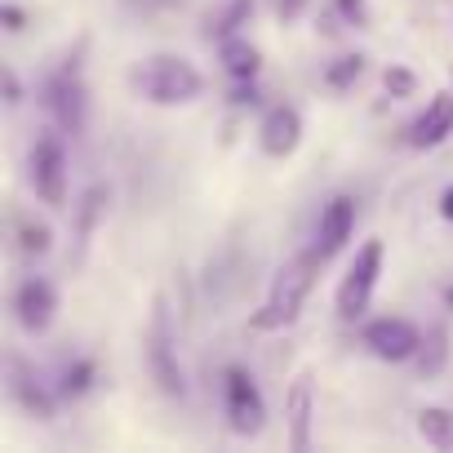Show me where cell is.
Masks as SVG:
<instances>
[{
    "mask_svg": "<svg viewBox=\"0 0 453 453\" xmlns=\"http://www.w3.org/2000/svg\"><path fill=\"white\" fill-rule=\"evenodd\" d=\"M14 316H19V329L23 334H32V338L50 334V325L58 316V289L45 276H27L14 289Z\"/></svg>",
    "mask_w": 453,
    "mask_h": 453,
    "instance_id": "10",
    "label": "cell"
},
{
    "mask_svg": "<svg viewBox=\"0 0 453 453\" xmlns=\"http://www.w3.org/2000/svg\"><path fill=\"white\" fill-rule=\"evenodd\" d=\"M378 276H382V241H365L356 250V258L347 263V276L338 280V294H334V311L342 325L365 320L373 289H378Z\"/></svg>",
    "mask_w": 453,
    "mask_h": 453,
    "instance_id": "5",
    "label": "cell"
},
{
    "mask_svg": "<svg viewBox=\"0 0 453 453\" xmlns=\"http://www.w3.org/2000/svg\"><path fill=\"white\" fill-rule=\"evenodd\" d=\"M129 89L151 107H187L204 94V76L182 54H147L129 67Z\"/></svg>",
    "mask_w": 453,
    "mask_h": 453,
    "instance_id": "1",
    "label": "cell"
},
{
    "mask_svg": "<svg viewBox=\"0 0 453 453\" xmlns=\"http://www.w3.org/2000/svg\"><path fill=\"white\" fill-rule=\"evenodd\" d=\"M94 360H72V365H63V373H58V400H81L89 387H94Z\"/></svg>",
    "mask_w": 453,
    "mask_h": 453,
    "instance_id": "21",
    "label": "cell"
},
{
    "mask_svg": "<svg viewBox=\"0 0 453 453\" xmlns=\"http://www.w3.org/2000/svg\"><path fill=\"white\" fill-rule=\"evenodd\" d=\"M444 365H449V329L444 325H431L426 338H422V347H418V373L422 378H440Z\"/></svg>",
    "mask_w": 453,
    "mask_h": 453,
    "instance_id": "20",
    "label": "cell"
},
{
    "mask_svg": "<svg viewBox=\"0 0 453 453\" xmlns=\"http://www.w3.org/2000/svg\"><path fill=\"white\" fill-rule=\"evenodd\" d=\"M440 218L453 222V187H444V196H440Z\"/></svg>",
    "mask_w": 453,
    "mask_h": 453,
    "instance_id": "28",
    "label": "cell"
},
{
    "mask_svg": "<svg viewBox=\"0 0 453 453\" xmlns=\"http://www.w3.org/2000/svg\"><path fill=\"white\" fill-rule=\"evenodd\" d=\"M63 129H45L32 142V160H27V178L32 191L50 204V209H67V147H63Z\"/></svg>",
    "mask_w": 453,
    "mask_h": 453,
    "instance_id": "7",
    "label": "cell"
},
{
    "mask_svg": "<svg viewBox=\"0 0 453 453\" xmlns=\"http://www.w3.org/2000/svg\"><path fill=\"white\" fill-rule=\"evenodd\" d=\"M449 85H453V67H449Z\"/></svg>",
    "mask_w": 453,
    "mask_h": 453,
    "instance_id": "30",
    "label": "cell"
},
{
    "mask_svg": "<svg viewBox=\"0 0 453 453\" xmlns=\"http://www.w3.org/2000/svg\"><path fill=\"white\" fill-rule=\"evenodd\" d=\"M453 138V89L449 94H435L431 103H426V111H418L413 120H409V129H404V142L413 147V151H435L440 142H449Z\"/></svg>",
    "mask_w": 453,
    "mask_h": 453,
    "instance_id": "13",
    "label": "cell"
},
{
    "mask_svg": "<svg viewBox=\"0 0 453 453\" xmlns=\"http://www.w3.org/2000/svg\"><path fill=\"white\" fill-rule=\"evenodd\" d=\"M10 378H5V391H10V400L14 404H23L32 418H41V422H50L54 418V400H58V391H50L45 382H36V373L23 365V356H10Z\"/></svg>",
    "mask_w": 453,
    "mask_h": 453,
    "instance_id": "14",
    "label": "cell"
},
{
    "mask_svg": "<svg viewBox=\"0 0 453 453\" xmlns=\"http://www.w3.org/2000/svg\"><path fill=\"white\" fill-rule=\"evenodd\" d=\"M107 204H111V187H103V182H94L81 196V204H76V232H81V241H89L98 232V222L107 218Z\"/></svg>",
    "mask_w": 453,
    "mask_h": 453,
    "instance_id": "19",
    "label": "cell"
},
{
    "mask_svg": "<svg viewBox=\"0 0 453 453\" xmlns=\"http://www.w3.org/2000/svg\"><path fill=\"white\" fill-rule=\"evenodd\" d=\"M444 303H449V307H453V289H449V294H444Z\"/></svg>",
    "mask_w": 453,
    "mask_h": 453,
    "instance_id": "29",
    "label": "cell"
},
{
    "mask_svg": "<svg viewBox=\"0 0 453 453\" xmlns=\"http://www.w3.org/2000/svg\"><path fill=\"white\" fill-rule=\"evenodd\" d=\"M5 103H10V107L23 103V85H19V76H14L10 67H5Z\"/></svg>",
    "mask_w": 453,
    "mask_h": 453,
    "instance_id": "26",
    "label": "cell"
},
{
    "mask_svg": "<svg viewBox=\"0 0 453 453\" xmlns=\"http://www.w3.org/2000/svg\"><path fill=\"white\" fill-rule=\"evenodd\" d=\"M298 142H303V111H298L294 103L267 107L263 120H258V147H263V156L289 160V156L298 151Z\"/></svg>",
    "mask_w": 453,
    "mask_h": 453,
    "instance_id": "11",
    "label": "cell"
},
{
    "mask_svg": "<svg viewBox=\"0 0 453 453\" xmlns=\"http://www.w3.org/2000/svg\"><path fill=\"white\" fill-rule=\"evenodd\" d=\"M147 373L156 382L160 395L182 400L187 395V373L178 360V338H173V311L165 298H156L151 307V325H147Z\"/></svg>",
    "mask_w": 453,
    "mask_h": 453,
    "instance_id": "4",
    "label": "cell"
},
{
    "mask_svg": "<svg viewBox=\"0 0 453 453\" xmlns=\"http://www.w3.org/2000/svg\"><path fill=\"white\" fill-rule=\"evenodd\" d=\"M351 232H356V196L338 191V196H329V200H325L320 222H316V241H311V250L320 254V263L338 258V254L347 250Z\"/></svg>",
    "mask_w": 453,
    "mask_h": 453,
    "instance_id": "9",
    "label": "cell"
},
{
    "mask_svg": "<svg viewBox=\"0 0 453 453\" xmlns=\"http://www.w3.org/2000/svg\"><path fill=\"white\" fill-rule=\"evenodd\" d=\"M303 10H307V0H276V19L280 23H298Z\"/></svg>",
    "mask_w": 453,
    "mask_h": 453,
    "instance_id": "25",
    "label": "cell"
},
{
    "mask_svg": "<svg viewBox=\"0 0 453 453\" xmlns=\"http://www.w3.org/2000/svg\"><path fill=\"white\" fill-rule=\"evenodd\" d=\"M320 267H325V263H320L316 250H303L298 258H289V263L276 272L272 294H267V303L250 316V325L263 329V334H276V329L298 325V316H303V307H307V298H311V289H316V272H320Z\"/></svg>",
    "mask_w": 453,
    "mask_h": 453,
    "instance_id": "2",
    "label": "cell"
},
{
    "mask_svg": "<svg viewBox=\"0 0 453 453\" xmlns=\"http://www.w3.org/2000/svg\"><path fill=\"white\" fill-rule=\"evenodd\" d=\"M413 426H418V435H422L431 449L453 453V409H444V404H422L418 418H413Z\"/></svg>",
    "mask_w": 453,
    "mask_h": 453,
    "instance_id": "17",
    "label": "cell"
},
{
    "mask_svg": "<svg viewBox=\"0 0 453 453\" xmlns=\"http://www.w3.org/2000/svg\"><path fill=\"white\" fill-rule=\"evenodd\" d=\"M14 236H19V254H23V258H45V254L54 250V232H50V222H45V218H36V213H19Z\"/></svg>",
    "mask_w": 453,
    "mask_h": 453,
    "instance_id": "18",
    "label": "cell"
},
{
    "mask_svg": "<svg viewBox=\"0 0 453 453\" xmlns=\"http://www.w3.org/2000/svg\"><path fill=\"white\" fill-rule=\"evenodd\" d=\"M41 103H45L54 129H63L67 138H81V134H85V120H89V89H85V76H81V63H76V58L58 63V67L45 76Z\"/></svg>",
    "mask_w": 453,
    "mask_h": 453,
    "instance_id": "3",
    "label": "cell"
},
{
    "mask_svg": "<svg viewBox=\"0 0 453 453\" xmlns=\"http://www.w3.org/2000/svg\"><path fill=\"white\" fill-rule=\"evenodd\" d=\"M218 63H222V72L232 76V81H258V72H263V50H258L245 32H236V36L218 41Z\"/></svg>",
    "mask_w": 453,
    "mask_h": 453,
    "instance_id": "15",
    "label": "cell"
},
{
    "mask_svg": "<svg viewBox=\"0 0 453 453\" xmlns=\"http://www.w3.org/2000/svg\"><path fill=\"white\" fill-rule=\"evenodd\" d=\"M334 14L347 27H369V0H334Z\"/></svg>",
    "mask_w": 453,
    "mask_h": 453,
    "instance_id": "24",
    "label": "cell"
},
{
    "mask_svg": "<svg viewBox=\"0 0 453 453\" xmlns=\"http://www.w3.org/2000/svg\"><path fill=\"white\" fill-rule=\"evenodd\" d=\"M360 342L373 360L382 365H404V360H418V347H422V329L404 316H378L360 329Z\"/></svg>",
    "mask_w": 453,
    "mask_h": 453,
    "instance_id": "8",
    "label": "cell"
},
{
    "mask_svg": "<svg viewBox=\"0 0 453 453\" xmlns=\"http://www.w3.org/2000/svg\"><path fill=\"white\" fill-rule=\"evenodd\" d=\"M285 422H289V449L307 453L311 449V426H316V382L311 369H303L289 391H285Z\"/></svg>",
    "mask_w": 453,
    "mask_h": 453,
    "instance_id": "12",
    "label": "cell"
},
{
    "mask_svg": "<svg viewBox=\"0 0 453 453\" xmlns=\"http://www.w3.org/2000/svg\"><path fill=\"white\" fill-rule=\"evenodd\" d=\"M0 23H5L10 32H23V10L19 5H5V10H0Z\"/></svg>",
    "mask_w": 453,
    "mask_h": 453,
    "instance_id": "27",
    "label": "cell"
},
{
    "mask_svg": "<svg viewBox=\"0 0 453 453\" xmlns=\"http://www.w3.org/2000/svg\"><path fill=\"white\" fill-rule=\"evenodd\" d=\"M382 89H387L391 98H413V94H418V76H413L409 67L391 63V67L382 72Z\"/></svg>",
    "mask_w": 453,
    "mask_h": 453,
    "instance_id": "23",
    "label": "cell"
},
{
    "mask_svg": "<svg viewBox=\"0 0 453 453\" xmlns=\"http://www.w3.org/2000/svg\"><path fill=\"white\" fill-rule=\"evenodd\" d=\"M365 76V54H342L325 67V85L329 89H351L356 81Z\"/></svg>",
    "mask_w": 453,
    "mask_h": 453,
    "instance_id": "22",
    "label": "cell"
},
{
    "mask_svg": "<svg viewBox=\"0 0 453 453\" xmlns=\"http://www.w3.org/2000/svg\"><path fill=\"white\" fill-rule=\"evenodd\" d=\"M222 409H226V426L236 435H258L267 426V400L245 365L222 369Z\"/></svg>",
    "mask_w": 453,
    "mask_h": 453,
    "instance_id": "6",
    "label": "cell"
},
{
    "mask_svg": "<svg viewBox=\"0 0 453 453\" xmlns=\"http://www.w3.org/2000/svg\"><path fill=\"white\" fill-rule=\"evenodd\" d=\"M254 10H258V0H218V5L204 14V41L236 36L241 27H250Z\"/></svg>",
    "mask_w": 453,
    "mask_h": 453,
    "instance_id": "16",
    "label": "cell"
}]
</instances>
